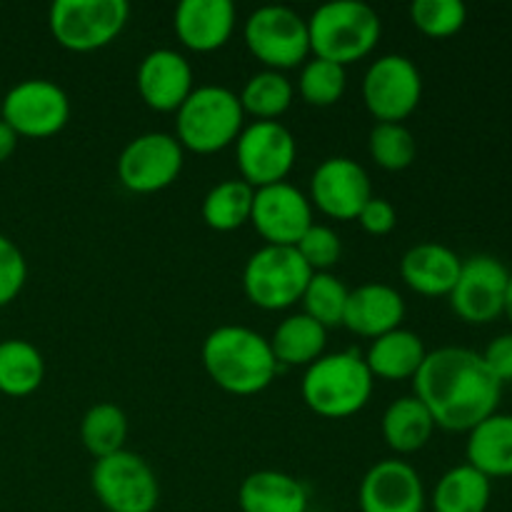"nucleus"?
<instances>
[{
    "label": "nucleus",
    "instance_id": "obj_34",
    "mask_svg": "<svg viewBox=\"0 0 512 512\" xmlns=\"http://www.w3.org/2000/svg\"><path fill=\"white\" fill-rule=\"evenodd\" d=\"M368 153L383 170H405L418 155L415 135L403 123H375L368 135Z\"/></svg>",
    "mask_w": 512,
    "mask_h": 512
},
{
    "label": "nucleus",
    "instance_id": "obj_37",
    "mask_svg": "<svg viewBox=\"0 0 512 512\" xmlns=\"http://www.w3.org/2000/svg\"><path fill=\"white\" fill-rule=\"evenodd\" d=\"M28 280V263H25L23 250L10 240L8 235L0 233V308L13 303L25 288Z\"/></svg>",
    "mask_w": 512,
    "mask_h": 512
},
{
    "label": "nucleus",
    "instance_id": "obj_8",
    "mask_svg": "<svg viewBox=\"0 0 512 512\" xmlns=\"http://www.w3.org/2000/svg\"><path fill=\"white\" fill-rule=\"evenodd\" d=\"M125 0H55L48 25L55 43L73 53H90L113 43L128 25Z\"/></svg>",
    "mask_w": 512,
    "mask_h": 512
},
{
    "label": "nucleus",
    "instance_id": "obj_41",
    "mask_svg": "<svg viewBox=\"0 0 512 512\" xmlns=\"http://www.w3.org/2000/svg\"><path fill=\"white\" fill-rule=\"evenodd\" d=\"M503 315L508 318V323L512 325V270H510V280H508V293H505V310Z\"/></svg>",
    "mask_w": 512,
    "mask_h": 512
},
{
    "label": "nucleus",
    "instance_id": "obj_26",
    "mask_svg": "<svg viewBox=\"0 0 512 512\" xmlns=\"http://www.w3.org/2000/svg\"><path fill=\"white\" fill-rule=\"evenodd\" d=\"M383 440L395 455H413L430 443L435 433L433 415L415 395H403L385 408Z\"/></svg>",
    "mask_w": 512,
    "mask_h": 512
},
{
    "label": "nucleus",
    "instance_id": "obj_24",
    "mask_svg": "<svg viewBox=\"0 0 512 512\" xmlns=\"http://www.w3.org/2000/svg\"><path fill=\"white\" fill-rule=\"evenodd\" d=\"M425 355L428 350H425L423 338L413 330L398 328L375 338L363 358L373 378L395 383V380H413Z\"/></svg>",
    "mask_w": 512,
    "mask_h": 512
},
{
    "label": "nucleus",
    "instance_id": "obj_15",
    "mask_svg": "<svg viewBox=\"0 0 512 512\" xmlns=\"http://www.w3.org/2000/svg\"><path fill=\"white\" fill-rule=\"evenodd\" d=\"M308 198L328 218L358 220L360 210L373 198V183L358 160L333 155L313 170Z\"/></svg>",
    "mask_w": 512,
    "mask_h": 512
},
{
    "label": "nucleus",
    "instance_id": "obj_3",
    "mask_svg": "<svg viewBox=\"0 0 512 512\" xmlns=\"http://www.w3.org/2000/svg\"><path fill=\"white\" fill-rule=\"evenodd\" d=\"M375 378L358 350L325 353L308 365L300 380L303 403L315 415L343 420L358 415L373 395Z\"/></svg>",
    "mask_w": 512,
    "mask_h": 512
},
{
    "label": "nucleus",
    "instance_id": "obj_38",
    "mask_svg": "<svg viewBox=\"0 0 512 512\" xmlns=\"http://www.w3.org/2000/svg\"><path fill=\"white\" fill-rule=\"evenodd\" d=\"M480 355H483V363L488 365L493 378L498 380L503 388L512 383V330L510 333L495 335L488 343V348Z\"/></svg>",
    "mask_w": 512,
    "mask_h": 512
},
{
    "label": "nucleus",
    "instance_id": "obj_25",
    "mask_svg": "<svg viewBox=\"0 0 512 512\" xmlns=\"http://www.w3.org/2000/svg\"><path fill=\"white\" fill-rule=\"evenodd\" d=\"M270 348L280 368H308L328 345V328L305 313H293L278 323L270 335Z\"/></svg>",
    "mask_w": 512,
    "mask_h": 512
},
{
    "label": "nucleus",
    "instance_id": "obj_17",
    "mask_svg": "<svg viewBox=\"0 0 512 512\" xmlns=\"http://www.w3.org/2000/svg\"><path fill=\"white\" fill-rule=\"evenodd\" d=\"M425 500L423 478L400 458L378 460L358 488L360 512H423Z\"/></svg>",
    "mask_w": 512,
    "mask_h": 512
},
{
    "label": "nucleus",
    "instance_id": "obj_28",
    "mask_svg": "<svg viewBox=\"0 0 512 512\" xmlns=\"http://www.w3.org/2000/svg\"><path fill=\"white\" fill-rule=\"evenodd\" d=\"M43 353L30 340H0V393L10 398H25L43 385Z\"/></svg>",
    "mask_w": 512,
    "mask_h": 512
},
{
    "label": "nucleus",
    "instance_id": "obj_22",
    "mask_svg": "<svg viewBox=\"0 0 512 512\" xmlns=\"http://www.w3.org/2000/svg\"><path fill=\"white\" fill-rule=\"evenodd\" d=\"M303 480L283 470H255L238 488L240 512H308Z\"/></svg>",
    "mask_w": 512,
    "mask_h": 512
},
{
    "label": "nucleus",
    "instance_id": "obj_11",
    "mask_svg": "<svg viewBox=\"0 0 512 512\" xmlns=\"http://www.w3.org/2000/svg\"><path fill=\"white\" fill-rule=\"evenodd\" d=\"M423 98L420 68L400 53L380 55L363 78V103L378 123H403Z\"/></svg>",
    "mask_w": 512,
    "mask_h": 512
},
{
    "label": "nucleus",
    "instance_id": "obj_36",
    "mask_svg": "<svg viewBox=\"0 0 512 512\" xmlns=\"http://www.w3.org/2000/svg\"><path fill=\"white\" fill-rule=\"evenodd\" d=\"M295 250H298L300 258L305 260V265L313 273H330V268L343 255V240H340V235L330 225L313 223L305 230L303 238L298 240Z\"/></svg>",
    "mask_w": 512,
    "mask_h": 512
},
{
    "label": "nucleus",
    "instance_id": "obj_1",
    "mask_svg": "<svg viewBox=\"0 0 512 512\" xmlns=\"http://www.w3.org/2000/svg\"><path fill=\"white\" fill-rule=\"evenodd\" d=\"M415 398L433 415L435 428L470 433L498 413L503 385L493 378L483 355L460 345L430 350L413 378Z\"/></svg>",
    "mask_w": 512,
    "mask_h": 512
},
{
    "label": "nucleus",
    "instance_id": "obj_29",
    "mask_svg": "<svg viewBox=\"0 0 512 512\" xmlns=\"http://www.w3.org/2000/svg\"><path fill=\"white\" fill-rule=\"evenodd\" d=\"M253 198L255 190L245 180H220L203 198L205 225L218 230V233H230V230L243 228L245 223H250Z\"/></svg>",
    "mask_w": 512,
    "mask_h": 512
},
{
    "label": "nucleus",
    "instance_id": "obj_5",
    "mask_svg": "<svg viewBox=\"0 0 512 512\" xmlns=\"http://www.w3.org/2000/svg\"><path fill=\"white\" fill-rule=\"evenodd\" d=\"M245 128V110L238 93L225 85H198L175 110V138L183 150L198 155L220 153L235 145Z\"/></svg>",
    "mask_w": 512,
    "mask_h": 512
},
{
    "label": "nucleus",
    "instance_id": "obj_31",
    "mask_svg": "<svg viewBox=\"0 0 512 512\" xmlns=\"http://www.w3.org/2000/svg\"><path fill=\"white\" fill-rule=\"evenodd\" d=\"M80 440L95 460L125 450L128 415L115 403H95L80 420Z\"/></svg>",
    "mask_w": 512,
    "mask_h": 512
},
{
    "label": "nucleus",
    "instance_id": "obj_23",
    "mask_svg": "<svg viewBox=\"0 0 512 512\" xmlns=\"http://www.w3.org/2000/svg\"><path fill=\"white\" fill-rule=\"evenodd\" d=\"M468 465L490 480L512 478V413H493L465 440Z\"/></svg>",
    "mask_w": 512,
    "mask_h": 512
},
{
    "label": "nucleus",
    "instance_id": "obj_10",
    "mask_svg": "<svg viewBox=\"0 0 512 512\" xmlns=\"http://www.w3.org/2000/svg\"><path fill=\"white\" fill-rule=\"evenodd\" d=\"M298 158V143L280 120H253L245 123L235 140V163L240 180L253 190L283 183Z\"/></svg>",
    "mask_w": 512,
    "mask_h": 512
},
{
    "label": "nucleus",
    "instance_id": "obj_20",
    "mask_svg": "<svg viewBox=\"0 0 512 512\" xmlns=\"http://www.w3.org/2000/svg\"><path fill=\"white\" fill-rule=\"evenodd\" d=\"M405 300L393 285L365 283L350 290L343 325L360 338H380L390 330L403 328Z\"/></svg>",
    "mask_w": 512,
    "mask_h": 512
},
{
    "label": "nucleus",
    "instance_id": "obj_21",
    "mask_svg": "<svg viewBox=\"0 0 512 512\" xmlns=\"http://www.w3.org/2000/svg\"><path fill=\"white\" fill-rule=\"evenodd\" d=\"M463 258L443 243H418L405 250L400 260V278L413 293L425 298H448L458 280Z\"/></svg>",
    "mask_w": 512,
    "mask_h": 512
},
{
    "label": "nucleus",
    "instance_id": "obj_39",
    "mask_svg": "<svg viewBox=\"0 0 512 512\" xmlns=\"http://www.w3.org/2000/svg\"><path fill=\"white\" fill-rule=\"evenodd\" d=\"M358 223L365 233L388 235L390 230L395 228V223H398V213H395V205L390 203V200L373 195V198L365 203V208L360 210Z\"/></svg>",
    "mask_w": 512,
    "mask_h": 512
},
{
    "label": "nucleus",
    "instance_id": "obj_6",
    "mask_svg": "<svg viewBox=\"0 0 512 512\" xmlns=\"http://www.w3.org/2000/svg\"><path fill=\"white\" fill-rule=\"evenodd\" d=\"M243 40L250 53L268 70L298 68L310 58L308 18L288 5H260L243 25Z\"/></svg>",
    "mask_w": 512,
    "mask_h": 512
},
{
    "label": "nucleus",
    "instance_id": "obj_18",
    "mask_svg": "<svg viewBox=\"0 0 512 512\" xmlns=\"http://www.w3.org/2000/svg\"><path fill=\"white\" fill-rule=\"evenodd\" d=\"M135 85L148 108L175 113L195 90L193 65L173 48H155L140 60Z\"/></svg>",
    "mask_w": 512,
    "mask_h": 512
},
{
    "label": "nucleus",
    "instance_id": "obj_33",
    "mask_svg": "<svg viewBox=\"0 0 512 512\" xmlns=\"http://www.w3.org/2000/svg\"><path fill=\"white\" fill-rule=\"evenodd\" d=\"M345 88H348V73L343 65L315 58V55H310L300 65L298 93L308 105H315V108L335 105L345 95Z\"/></svg>",
    "mask_w": 512,
    "mask_h": 512
},
{
    "label": "nucleus",
    "instance_id": "obj_7",
    "mask_svg": "<svg viewBox=\"0 0 512 512\" xmlns=\"http://www.w3.org/2000/svg\"><path fill=\"white\" fill-rule=\"evenodd\" d=\"M313 270L290 245H263L243 268L245 298L263 310H288L300 303Z\"/></svg>",
    "mask_w": 512,
    "mask_h": 512
},
{
    "label": "nucleus",
    "instance_id": "obj_30",
    "mask_svg": "<svg viewBox=\"0 0 512 512\" xmlns=\"http://www.w3.org/2000/svg\"><path fill=\"white\" fill-rule=\"evenodd\" d=\"M238 98L245 115H253L255 120H278L293 105L295 85L285 73L263 68L245 80Z\"/></svg>",
    "mask_w": 512,
    "mask_h": 512
},
{
    "label": "nucleus",
    "instance_id": "obj_2",
    "mask_svg": "<svg viewBox=\"0 0 512 512\" xmlns=\"http://www.w3.org/2000/svg\"><path fill=\"white\" fill-rule=\"evenodd\" d=\"M205 373L220 390L230 395H258L278 375L270 340L245 325H220L203 340Z\"/></svg>",
    "mask_w": 512,
    "mask_h": 512
},
{
    "label": "nucleus",
    "instance_id": "obj_14",
    "mask_svg": "<svg viewBox=\"0 0 512 512\" xmlns=\"http://www.w3.org/2000/svg\"><path fill=\"white\" fill-rule=\"evenodd\" d=\"M185 163V150L178 138L163 130L138 135L118 158V178L130 193H160L178 180Z\"/></svg>",
    "mask_w": 512,
    "mask_h": 512
},
{
    "label": "nucleus",
    "instance_id": "obj_35",
    "mask_svg": "<svg viewBox=\"0 0 512 512\" xmlns=\"http://www.w3.org/2000/svg\"><path fill=\"white\" fill-rule=\"evenodd\" d=\"M410 20L428 38H450L465 28L468 8L463 0H415Z\"/></svg>",
    "mask_w": 512,
    "mask_h": 512
},
{
    "label": "nucleus",
    "instance_id": "obj_12",
    "mask_svg": "<svg viewBox=\"0 0 512 512\" xmlns=\"http://www.w3.org/2000/svg\"><path fill=\"white\" fill-rule=\"evenodd\" d=\"M510 268L488 253L463 260L458 280L450 290V308L463 323L490 325L503 318Z\"/></svg>",
    "mask_w": 512,
    "mask_h": 512
},
{
    "label": "nucleus",
    "instance_id": "obj_19",
    "mask_svg": "<svg viewBox=\"0 0 512 512\" xmlns=\"http://www.w3.org/2000/svg\"><path fill=\"white\" fill-rule=\"evenodd\" d=\"M238 10L230 0H183L173 13L180 43L195 53H213L233 38Z\"/></svg>",
    "mask_w": 512,
    "mask_h": 512
},
{
    "label": "nucleus",
    "instance_id": "obj_9",
    "mask_svg": "<svg viewBox=\"0 0 512 512\" xmlns=\"http://www.w3.org/2000/svg\"><path fill=\"white\" fill-rule=\"evenodd\" d=\"M90 488L108 512H153L160 500V483L148 460L120 450L95 460Z\"/></svg>",
    "mask_w": 512,
    "mask_h": 512
},
{
    "label": "nucleus",
    "instance_id": "obj_13",
    "mask_svg": "<svg viewBox=\"0 0 512 512\" xmlns=\"http://www.w3.org/2000/svg\"><path fill=\"white\" fill-rule=\"evenodd\" d=\"M0 118L18 133V138H50L68 125L70 98L48 78L20 80L3 95Z\"/></svg>",
    "mask_w": 512,
    "mask_h": 512
},
{
    "label": "nucleus",
    "instance_id": "obj_4",
    "mask_svg": "<svg viewBox=\"0 0 512 512\" xmlns=\"http://www.w3.org/2000/svg\"><path fill=\"white\" fill-rule=\"evenodd\" d=\"M310 53L343 68L368 58L378 45L383 23L373 5L363 0H330L308 18Z\"/></svg>",
    "mask_w": 512,
    "mask_h": 512
},
{
    "label": "nucleus",
    "instance_id": "obj_27",
    "mask_svg": "<svg viewBox=\"0 0 512 512\" xmlns=\"http://www.w3.org/2000/svg\"><path fill=\"white\" fill-rule=\"evenodd\" d=\"M490 500L493 480L468 463L445 470L430 495L433 512H488Z\"/></svg>",
    "mask_w": 512,
    "mask_h": 512
},
{
    "label": "nucleus",
    "instance_id": "obj_16",
    "mask_svg": "<svg viewBox=\"0 0 512 512\" xmlns=\"http://www.w3.org/2000/svg\"><path fill=\"white\" fill-rule=\"evenodd\" d=\"M313 223V203L288 180L255 190L250 225L265 240V245L295 248Z\"/></svg>",
    "mask_w": 512,
    "mask_h": 512
},
{
    "label": "nucleus",
    "instance_id": "obj_42",
    "mask_svg": "<svg viewBox=\"0 0 512 512\" xmlns=\"http://www.w3.org/2000/svg\"><path fill=\"white\" fill-rule=\"evenodd\" d=\"M0 105H3V98H0Z\"/></svg>",
    "mask_w": 512,
    "mask_h": 512
},
{
    "label": "nucleus",
    "instance_id": "obj_32",
    "mask_svg": "<svg viewBox=\"0 0 512 512\" xmlns=\"http://www.w3.org/2000/svg\"><path fill=\"white\" fill-rule=\"evenodd\" d=\"M348 285L333 273H313V278L305 285V293L300 298L303 313L318 320L323 328H338L343 325L345 305H348Z\"/></svg>",
    "mask_w": 512,
    "mask_h": 512
},
{
    "label": "nucleus",
    "instance_id": "obj_40",
    "mask_svg": "<svg viewBox=\"0 0 512 512\" xmlns=\"http://www.w3.org/2000/svg\"><path fill=\"white\" fill-rule=\"evenodd\" d=\"M15 148H18V133L0 118V163H5L15 153Z\"/></svg>",
    "mask_w": 512,
    "mask_h": 512
}]
</instances>
